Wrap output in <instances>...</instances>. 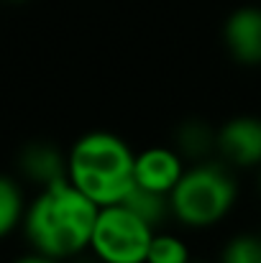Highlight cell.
<instances>
[{"label":"cell","instance_id":"cell-8","mask_svg":"<svg viewBox=\"0 0 261 263\" xmlns=\"http://www.w3.org/2000/svg\"><path fill=\"white\" fill-rule=\"evenodd\" d=\"M187 166L189 164L174 146H146L136 151V184L162 194H172Z\"/></svg>","mask_w":261,"mask_h":263},{"label":"cell","instance_id":"cell-6","mask_svg":"<svg viewBox=\"0 0 261 263\" xmlns=\"http://www.w3.org/2000/svg\"><path fill=\"white\" fill-rule=\"evenodd\" d=\"M223 46L238 67H261V5H241L228 13Z\"/></svg>","mask_w":261,"mask_h":263},{"label":"cell","instance_id":"cell-1","mask_svg":"<svg viewBox=\"0 0 261 263\" xmlns=\"http://www.w3.org/2000/svg\"><path fill=\"white\" fill-rule=\"evenodd\" d=\"M100 207L85 197L69 179L33 189L21 225L26 248L57 261H75L87 253Z\"/></svg>","mask_w":261,"mask_h":263},{"label":"cell","instance_id":"cell-3","mask_svg":"<svg viewBox=\"0 0 261 263\" xmlns=\"http://www.w3.org/2000/svg\"><path fill=\"white\" fill-rule=\"evenodd\" d=\"M172 222L187 233H205L220 228L241 202L238 172L225 161L207 159L189 164L169 194Z\"/></svg>","mask_w":261,"mask_h":263},{"label":"cell","instance_id":"cell-5","mask_svg":"<svg viewBox=\"0 0 261 263\" xmlns=\"http://www.w3.org/2000/svg\"><path fill=\"white\" fill-rule=\"evenodd\" d=\"M215 156L236 172H256L261 166V118L241 112L218 125Z\"/></svg>","mask_w":261,"mask_h":263},{"label":"cell","instance_id":"cell-17","mask_svg":"<svg viewBox=\"0 0 261 263\" xmlns=\"http://www.w3.org/2000/svg\"><path fill=\"white\" fill-rule=\"evenodd\" d=\"M8 3H15V5H21V3H28V0H8Z\"/></svg>","mask_w":261,"mask_h":263},{"label":"cell","instance_id":"cell-7","mask_svg":"<svg viewBox=\"0 0 261 263\" xmlns=\"http://www.w3.org/2000/svg\"><path fill=\"white\" fill-rule=\"evenodd\" d=\"M15 174L31 189L67 179V148L51 141H28L15 154Z\"/></svg>","mask_w":261,"mask_h":263},{"label":"cell","instance_id":"cell-4","mask_svg":"<svg viewBox=\"0 0 261 263\" xmlns=\"http://www.w3.org/2000/svg\"><path fill=\"white\" fill-rule=\"evenodd\" d=\"M154 228L123 202L100 207L90 238V253L100 263H146Z\"/></svg>","mask_w":261,"mask_h":263},{"label":"cell","instance_id":"cell-9","mask_svg":"<svg viewBox=\"0 0 261 263\" xmlns=\"http://www.w3.org/2000/svg\"><path fill=\"white\" fill-rule=\"evenodd\" d=\"M172 146L184 156L187 164L215 159L218 151V128L202 118H184L172 133Z\"/></svg>","mask_w":261,"mask_h":263},{"label":"cell","instance_id":"cell-12","mask_svg":"<svg viewBox=\"0 0 261 263\" xmlns=\"http://www.w3.org/2000/svg\"><path fill=\"white\" fill-rule=\"evenodd\" d=\"M215 263H261V230H238L228 235L218 248Z\"/></svg>","mask_w":261,"mask_h":263},{"label":"cell","instance_id":"cell-15","mask_svg":"<svg viewBox=\"0 0 261 263\" xmlns=\"http://www.w3.org/2000/svg\"><path fill=\"white\" fill-rule=\"evenodd\" d=\"M256 186H259V194H261V166L256 169Z\"/></svg>","mask_w":261,"mask_h":263},{"label":"cell","instance_id":"cell-14","mask_svg":"<svg viewBox=\"0 0 261 263\" xmlns=\"http://www.w3.org/2000/svg\"><path fill=\"white\" fill-rule=\"evenodd\" d=\"M8 263H64V261H57V258H51V256H44V253H39V251L26 248L23 253L13 256Z\"/></svg>","mask_w":261,"mask_h":263},{"label":"cell","instance_id":"cell-11","mask_svg":"<svg viewBox=\"0 0 261 263\" xmlns=\"http://www.w3.org/2000/svg\"><path fill=\"white\" fill-rule=\"evenodd\" d=\"M123 204L128 210H133L141 220H146L154 230H162V228H169L172 225V202H169V194H162V192H154V189H146V186H133Z\"/></svg>","mask_w":261,"mask_h":263},{"label":"cell","instance_id":"cell-10","mask_svg":"<svg viewBox=\"0 0 261 263\" xmlns=\"http://www.w3.org/2000/svg\"><path fill=\"white\" fill-rule=\"evenodd\" d=\"M28 197V186L15 172H0V243L21 235Z\"/></svg>","mask_w":261,"mask_h":263},{"label":"cell","instance_id":"cell-16","mask_svg":"<svg viewBox=\"0 0 261 263\" xmlns=\"http://www.w3.org/2000/svg\"><path fill=\"white\" fill-rule=\"evenodd\" d=\"M189 263H215V261H205V258H192Z\"/></svg>","mask_w":261,"mask_h":263},{"label":"cell","instance_id":"cell-13","mask_svg":"<svg viewBox=\"0 0 261 263\" xmlns=\"http://www.w3.org/2000/svg\"><path fill=\"white\" fill-rule=\"evenodd\" d=\"M192 258L195 256H192L189 240L184 235L169 230V228H162V230L154 233L146 263H189Z\"/></svg>","mask_w":261,"mask_h":263},{"label":"cell","instance_id":"cell-2","mask_svg":"<svg viewBox=\"0 0 261 263\" xmlns=\"http://www.w3.org/2000/svg\"><path fill=\"white\" fill-rule=\"evenodd\" d=\"M67 179L97 207L120 204L136 186V151L115 130H85L67 148Z\"/></svg>","mask_w":261,"mask_h":263}]
</instances>
